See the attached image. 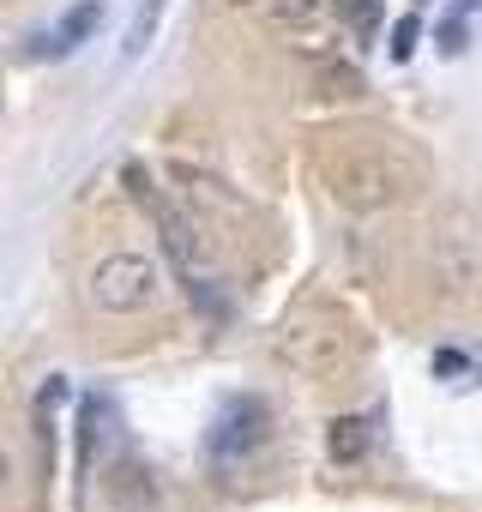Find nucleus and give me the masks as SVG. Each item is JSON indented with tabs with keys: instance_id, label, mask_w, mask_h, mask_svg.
I'll list each match as a JSON object with an SVG mask.
<instances>
[{
	"instance_id": "obj_1",
	"label": "nucleus",
	"mask_w": 482,
	"mask_h": 512,
	"mask_svg": "<svg viewBox=\"0 0 482 512\" xmlns=\"http://www.w3.org/2000/svg\"><path fill=\"white\" fill-rule=\"evenodd\" d=\"M163 296V266L145 253H109L91 272V308L103 314H139Z\"/></svg>"
},
{
	"instance_id": "obj_7",
	"label": "nucleus",
	"mask_w": 482,
	"mask_h": 512,
	"mask_svg": "<svg viewBox=\"0 0 482 512\" xmlns=\"http://www.w3.org/2000/svg\"><path fill=\"white\" fill-rule=\"evenodd\" d=\"M416 37H422V19H416V13L398 19V25H392V61H410V55H416Z\"/></svg>"
},
{
	"instance_id": "obj_4",
	"label": "nucleus",
	"mask_w": 482,
	"mask_h": 512,
	"mask_svg": "<svg viewBox=\"0 0 482 512\" xmlns=\"http://www.w3.org/2000/svg\"><path fill=\"white\" fill-rule=\"evenodd\" d=\"M326 446H332V458L356 464V458L368 452V422H362V416H338V422H332V434H326Z\"/></svg>"
},
{
	"instance_id": "obj_3",
	"label": "nucleus",
	"mask_w": 482,
	"mask_h": 512,
	"mask_svg": "<svg viewBox=\"0 0 482 512\" xmlns=\"http://www.w3.org/2000/svg\"><path fill=\"white\" fill-rule=\"evenodd\" d=\"M260 422H266V410L248 398V404H229V416L217 422V434H211V452L217 458H229L235 446H254L260 440Z\"/></svg>"
},
{
	"instance_id": "obj_5",
	"label": "nucleus",
	"mask_w": 482,
	"mask_h": 512,
	"mask_svg": "<svg viewBox=\"0 0 482 512\" xmlns=\"http://www.w3.org/2000/svg\"><path fill=\"white\" fill-rule=\"evenodd\" d=\"M163 7H169V0H145V7H139V19H133V31H127V61H139L145 55V43L157 37V25H163Z\"/></svg>"
},
{
	"instance_id": "obj_2",
	"label": "nucleus",
	"mask_w": 482,
	"mask_h": 512,
	"mask_svg": "<svg viewBox=\"0 0 482 512\" xmlns=\"http://www.w3.org/2000/svg\"><path fill=\"white\" fill-rule=\"evenodd\" d=\"M97 25H103V0H79V7H73L49 37H37V43H31V55H55V61H61V55H73Z\"/></svg>"
},
{
	"instance_id": "obj_6",
	"label": "nucleus",
	"mask_w": 482,
	"mask_h": 512,
	"mask_svg": "<svg viewBox=\"0 0 482 512\" xmlns=\"http://www.w3.org/2000/svg\"><path fill=\"white\" fill-rule=\"evenodd\" d=\"M109 434H115V410H109L103 398H91V404H85V446L97 452V446H103Z\"/></svg>"
}]
</instances>
